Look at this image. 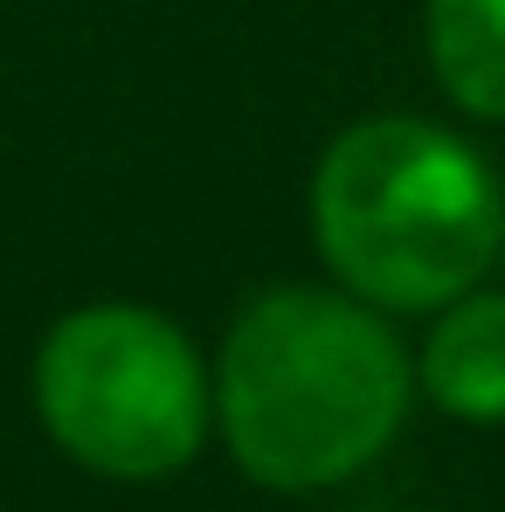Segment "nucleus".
<instances>
[{
	"mask_svg": "<svg viewBox=\"0 0 505 512\" xmlns=\"http://www.w3.org/2000/svg\"><path fill=\"white\" fill-rule=\"evenodd\" d=\"M215 416L256 485L326 492L395 443L409 416V353L367 298L284 284L229 326Z\"/></svg>",
	"mask_w": 505,
	"mask_h": 512,
	"instance_id": "f257e3e1",
	"label": "nucleus"
},
{
	"mask_svg": "<svg viewBox=\"0 0 505 512\" xmlns=\"http://www.w3.org/2000/svg\"><path fill=\"white\" fill-rule=\"evenodd\" d=\"M312 229L333 277L381 312H436L505 250L492 160L429 118H360L312 173Z\"/></svg>",
	"mask_w": 505,
	"mask_h": 512,
	"instance_id": "f03ea898",
	"label": "nucleus"
},
{
	"mask_svg": "<svg viewBox=\"0 0 505 512\" xmlns=\"http://www.w3.org/2000/svg\"><path fill=\"white\" fill-rule=\"evenodd\" d=\"M35 409L77 464L139 485L201 450L215 388L173 319L146 305H84L35 353Z\"/></svg>",
	"mask_w": 505,
	"mask_h": 512,
	"instance_id": "7ed1b4c3",
	"label": "nucleus"
},
{
	"mask_svg": "<svg viewBox=\"0 0 505 512\" xmlns=\"http://www.w3.org/2000/svg\"><path fill=\"white\" fill-rule=\"evenodd\" d=\"M422 395L457 423H505V291H464L422 346Z\"/></svg>",
	"mask_w": 505,
	"mask_h": 512,
	"instance_id": "20e7f679",
	"label": "nucleus"
},
{
	"mask_svg": "<svg viewBox=\"0 0 505 512\" xmlns=\"http://www.w3.org/2000/svg\"><path fill=\"white\" fill-rule=\"evenodd\" d=\"M429 63L457 111L505 125V0H429Z\"/></svg>",
	"mask_w": 505,
	"mask_h": 512,
	"instance_id": "39448f33",
	"label": "nucleus"
}]
</instances>
